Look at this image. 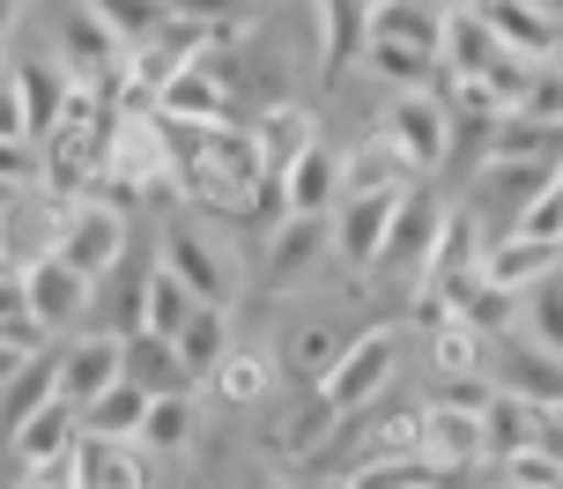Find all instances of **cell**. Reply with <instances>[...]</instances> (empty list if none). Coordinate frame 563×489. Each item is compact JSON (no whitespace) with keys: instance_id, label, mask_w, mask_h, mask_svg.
<instances>
[{"instance_id":"27","label":"cell","mask_w":563,"mask_h":489,"mask_svg":"<svg viewBox=\"0 0 563 489\" xmlns=\"http://www.w3.org/2000/svg\"><path fill=\"white\" fill-rule=\"evenodd\" d=\"M341 348H349V342H341L334 326H289V342H282V371L311 393V386H327V371L341 364Z\"/></svg>"},{"instance_id":"35","label":"cell","mask_w":563,"mask_h":489,"mask_svg":"<svg viewBox=\"0 0 563 489\" xmlns=\"http://www.w3.org/2000/svg\"><path fill=\"white\" fill-rule=\"evenodd\" d=\"M534 437H541V445H549V453L563 460V401H541V415H534Z\"/></svg>"},{"instance_id":"29","label":"cell","mask_w":563,"mask_h":489,"mask_svg":"<svg viewBox=\"0 0 563 489\" xmlns=\"http://www.w3.org/2000/svg\"><path fill=\"white\" fill-rule=\"evenodd\" d=\"M267 386H275V364L260 356V348H230L223 364L208 371V393L223 408H253V401H267Z\"/></svg>"},{"instance_id":"24","label":"cell","mask_w":563,"mask_h":489,"mask_svg":"<svg viewBox=\"0 0 563 489\" xmlns=\"http://www.w3.org/2000/svg\"><path fill=\"white\" fill-rule=\"evenodd\" d=\"M194 282L170 267V259H156L148 275H141V326H156V334H178L186 319H194Z\"/></svg>"},{"instance_id":"8","label":"cell","mask_w":563,"mask_h":489,"mask_svg":"<svg viewBox=\"0 0 563 489\" xmlns=\"http://www.w3.org/2000/svg\"><path fill=\"white\" fill-rule=\"evenodd\" d=\"M126 59H134V37L126 30H112L97 8H82L75 23L59 30V67L75 75V82H126Z\"/></svg>"},{"instance_id":"26","label":"cell","mask_w":563,"mask_h":489,"mask_svg":"<svg viewBox=\"0 0 563 489\" xmlns=\"http://www.w3.org/2000/svg\"><path fill=\"white\" fill-rule=\"evenodd\" d=\"M148 408H156V393L141 386V378H112L97 401L82 408V431H112V437H141V423H148Z\"/></svg>"},{"instance_id":"17","label":"cell","mask_w":563,"mask_h":489,"mask_svg":"<svg viewBox=\"0 0 563 489\" xmlns=\"http://www.w3.org/2000/svg\"><path fill=\"white\" fill-rule=\"evenodd\" d=\"M511 59L505 30L489 23V8H452L445 15V75H497Z\"/></svg>"},{"instance_id":"11","label":"cell","mask_w":563,"mask_h":489,"mask_svg":"<svg viewBox=\"0 0 563 489\" xmlns=\"http://www.w3.org/2000/svg\"><path fill=\"white\" fill-rule=\"evenodd\" d=\"M82 437V401L75 393H53L45 408H30L23 423H8V475H23V467L53 460Z\"/></svg>"},{"instance_id":"7","label":"cell","mask_w":563,"mask_h":489,"mask_svg":"<svg viewBox=\"0 0 563 489\" xmlns=\"http://www.w3.org/2000/svg\"><path fill=\"white\" fill-rule=\"evenodd\" d=\"M408 186H371V193H341L334 208V259L341 267H378L386 253V231H394Z\"/></svg>"},{"instance_id":"32","label":"cell","mask_w":563,"mask_h":489,"mask_svg":"<svg viewBox=\"0 0 563 489\" xmlns=\"http://www.w3.org/2000/svg\"><path fill=\"white\" fill-rule=\"evenodd\" d=\"M89 8H97L112 30H126L134 45H141V37H156V30L170 23V0H89Z\"/></svg>"},{"instance_id":"4","label":"cell","mask_w":563,"mask_h":489,"mask_svg":"<svg viewBox=\"0 0 563 489\" xmlns=\"http://www.w3.org/2000/svg\"><path fill=\"white\" fill-rule=\"evenodd\" d=\"M378 126H394V142L408 148V164L416 171H438L452 156V142H460V119H452V97L445 89H400L394 104H386V119Z\"/></svg>"},{"instance_id":"34","label":"cell","mask_w":563,"mask_h":489,"mask_svg":"<svg viewBox=\"0 0 563 489\" xmlns=\"http://www.w3.org/2000/svg\"><path fill=\"white\" fill-rule=\"evenodd\" d=\"M511 112H534V119H549V126H563V67H556V59H534L527 97H519Z\"/></svg>"},{"instance_id":"1","label":"cell","mask_w":563,"mask_h":489,"mask_svg":"<svg viewBox=\"0 0 563 489\" xmlns=\"http://www.w3.org/2000/svg\"><path fill=\"white\" fill-rule=\"evenodd\" d=\"M445 0H378L364 37V67L416 89L422 75H445Z\"/></svg>"},{"instance_id":"10","label":"cell","mask_w":563,"mask_h":489,"mask_svg":"<svg viewBox=\"0 0 563 489\" xmlns=\"http://www.w3.org/2000/svg\"><path fill=\"white\" fill-rule=\"evenodd\" d=\"M341 193H349V156H341V148H327V142H311L305 156H297V164L267 186V201L297 208V215H334Z\"/></svg>"},{"instance_id":"3","label":"cell","mask_w":563,"mask_h":489,"mask_svg":"<svg viewBox=\"0 0 563 489\" xmlns=\"http://www.w3.org/2000/svg\"><path fill=\"white\" fill-rule=\"evenodd\" d=\"M67 97H75V75L59 59L23 53L8 67V142H45L59 119H67Z\"/></svg>"},{"instance_id":"9","label":"cell","mask_w":563,"mask_h":489,"mask_svg":"<svg viewBox=\"0 0 563 489\" xmlns=\"http://www.w3.org/2000/svg\"><path fill=\"white\" fill-rule=\"evenodd\" d=\"M422 453L445 467V475H489V431H482V408L430 401V408H422Z\"/></svg>"},{"instance_id":"33","label":"cell","mask_w":563,"mask_h":489,"mask_svg":"<svg viewBox=\"0 0 563 489\" xmlns=\"http://www.w3.org/2000/svg\"><path fill=\"white\" fill-rule=\"evenodd\" d=\"M511 231H527V237H549V245H563V178H549L534 201L511 215Z\"/></svg>"},{"instance_id":"15","label":"cell","mask_w":563,"mask_h":489,"mask_svg":"<svg viewBox=\"0 0 563 489\" xmlns=\"http://www.w3.org/2000/svg\"><path fill=\"white\" fill-rule=\"evenodd\" d=\"M334 431H341V408L311 386V401H297L289 415L275 423V437H267V453H275V467L282 475H297V467H311L327 445H334Z\"/></svg>"},{"instance_id":"36","label":"cell","mask_w":563,"mask_h":489,"mask_svg":"<svg viewBox=\"0 0 563 489\" xmlns=\"http://www.w3.org/2000/svg\"><path fill=\"white\" fill-rule=\"evenodd\" d=\"M556 178H563V156H556Z\"/></svg>"},{"instance_id":"6","label":"cell","mask_w":563,"mask_h":489,"mask_svg":"<svg viewBox=\"0 0 563 489\" xmlns=\"http://www.w3.org/2000/svg\"><path fill=\"white\" fill-rule=\"evenodd\" d=\"M8 282H23V297L30 304H37V319H45V326H67V319H82L89 312V289H97V275H89V267H75V259L59 253H30V259H15V275H8Z\"/></svg>"},{"instance_id":"14","label":"cell","mask_w":563,"mask_h":489,"mask_svg":"<svg viewBox=\"0 0 563 489\" xmlns=\"http://www.w3.org/2000/svg\"><path fill=\"white\" fill-rule=\"evenodd\" d=\"M156 112H164V119H186V126H223V119H238V104H230L216 59H186V67L156 89Z\"/></svg>"},{"instance_id":"5","label":"cell","mask_w":563,"mask_h":489,"mask_svg":"<svg viewBox=\"0 0 563 489\" xmlns=\"http://www.w3.org/2000/svg\"><path fill=\"white\" fill-rule=\"evenodd\" d=\"M394 371H400V334L394 326H371V334H356V342L341 348V364L327 371V401L341 408V415H356V408H371L386 386H394Z\"/></svg>"},{"instance_id":"25","label":"cell","mask_w":563,"mask_h":489,"mask_svg":"<svg viewBox=\"0 0 563 489\" xmlns=\"http://www.w3.org/2000/svg\"><path fill=\"white\" fill-rule=\"evenodd\" d=\"M200 437V408L194 393H156V408H148V423H141V445L156 453V460H186Z\"/></svg>"},{"instance_id":"21","label":"cell","mask_w":563,"mask_h":489,"mask_svg":"<svg viewBox=\"0 0 563 489\" xmlns=\"http://www.w3.org/2000/svg\"><path fill=\"white\" fill-rule=\"evenodd\" d=\"M253 134H260V148H267V186H275L297 156H305L311 142H319V119L305 112V104H289V97H275L267 112L253 119Z\"/></svg>"},{"instance_id":"12","label":"cell","mask_w":563,"mask_h":489,"mask_svg":"<svg viewBox=\"0 0 563 489\" xmlns=\"http://www.w3.org/2000/svg\"><path fill=\"white\" fill-rule=\"evenodd\" d=\"M59 253L104 282V275L119 267V253H126V215H119L112 201H97V193H89V201H75L67 231H59Z\"/></svg>"},{"instance_id":"20","label":"cell","mask_w":563,"mask_h":489,"mask_svg":"<svg viewBox=\"0 0 563 489\" xmlns=\"http://www.w3.org/2000/svg\"><path fill=\"white\" fill-rule=\"evenodd\" d=\"M148 482V445L112 431H82V489H134Z\"/></svg>"},{"instance_id":"16","label":"cell","mask_w":563,"mask_h":489,"mask_svg":"<svg viewBox=\"0 0 563 489\" xmlns=\"http://www.w3.org/2000/svg\"><path fill=\"white\" fill-rule=\"evenodd\" d=\"M112 378H126V334H82V342L59 348V393H75V401H97Z\"/></svg>"},{"instance_id":"13","label":"cell","mask_w":563,"mask_h":489,"mask_svg":"<svg viewBox=\"0 0 563 489\" xmlns=\"http://www.w3.org/2000/svg\"><path fill=\"white\" fill-rule=\"evenodd\" d=\"M327 253H334V215H297V208H289L275 223V237H267V282L275 289L305 282Z\"/></svg>"},{"instance_id":"28","label":"cell","mask_w":563,"mask_h":489,"mask_svg":"<svg viewBox=\"0 0 563 489\" xmlns=\"http://www.w3.org/2000/svg\"><path fill=\"white\" fill-rule=\"evenodd\" d=\"M430 334H438V342H430V364H438L445 378L482 371V364H489V342H497V334H489V326H475L467 312H452L445 326H430Z\"/></svg>"},{"instance_id":"18","label":"cell","mask_w":563,"mask_h":489,"mask_svg":"<svg viewBox=\"0 0 563 489\" xmlns=\"http://www.w3.org/2000/svg\"><path fill=\"white\" fill-rule=\"evenodd\" d=\"M126 378H141L148 393H200V371L186 364L178 334H156V326L126 334Z\"/></svg>"},{"instance_id":"2","label":"cell","mask_w":563,"mask_h":489,"mask_svg":"<svg viewBox=\"0 0 563 489\" xmlns=\"http://www.w3.org/2000/svg\"><path fill=\"white\" fill-rule=\"evenodd\" d=\"M445 231H452V208H438L430 193H416L408 186V201H400V215H394V231H386V253H378V282H408L416 289L430 267H438V245H445Z\"/></svg>"},{"instance_id":"31","label":"cell","mask_w":563,"mask_h":489,"mask_svg":"<svg viewBox=\"0 0 563 489\" xmlns=\"http://www.w3.org/2000/svg\"><path fill=\"white\" fill-rule=\"evenodd\" d=\"M519 334H534L541 348L563 356V275H549V282L527 289V326H519Z\"/></svg>"},{"instance_id":"22","label":"cell","mask_w":563,"mask_h":489,"mask_svg":"<svg viewBox=\"0 0 563 489\" xmlns=\"http://www.w3.org/2000/svg\"><path fill=\"white\" fill-rule=\"evenodd\" d=\"M164 259L178 267V275H186V282H194L200 304H230V259L216 253V245H208L200 231H186V223H178V231L164 237Z\"/></svg>"},{"instance_id":"19","label":"cell","mask_w":563,"mask_h":489,"mask_svg":"<svg viewBox=\"0 0 563 489\" xmlns=\"http://www.w3.org/2000/svg\"><path fill=\"white\" fill-rule=\"evenodd\" d=\"M556 259H563V245H549V237H527V231H511V237H497V245L482 253V275L527 297L534 282H549V275H556Z\"/></svg>"},{"instance_id":"30","label":"cell","mask_w":563,"mask_h":489,"mask_svg":"<svg viewBox=\"0 0 563 489\" xmlns=\"http://www.w3.org/2000/svg\"><path fill=\"white\" fill-rule=\"evenodd\" d=\"M178 348H186V364H194L200 386H208V371L238 348V342H230V304H194V319L178 326Z\"/></svg>"},{"instance_id":"23","label":"cell","mask_w":563,"mask_h":489,"mask_svg":"<svg viewBox=\"0 0 563 489\" xmlns=\"http://www.w3.org/2000/svg\"><path fill=\"white\" fill-rule=\"evenodd\" d=\"M489 8V23L505 30V45L519 59H556V15H549V0H482Z\"/></svg>"}]
</instances>
